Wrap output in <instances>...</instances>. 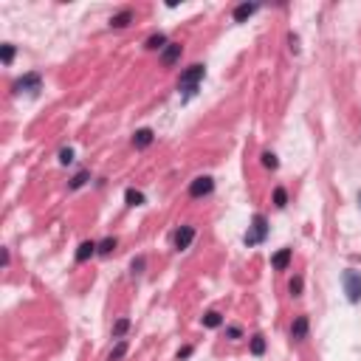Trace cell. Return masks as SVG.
Instances as JSON below:
<instances>
[{
  "mask_svg": "<svg viewBox=\"0 0 361 361\" xmlns=\"http://www.w3.org/2000/svg\"><path fill=\"white\" fill-rule=\"evenodd\" d=\"M263 166H265V170H276V166H280V161H276V155L265 150V153H263Z\"/></svg>",
  "mask_w": 361,
  "mask_h": 361,
  "instance_id": "cell-24",
  "label": "cell"
},
{
  "mask_svg": "<svg viewBox=\"0 0 361 361\" xmlns=\"http://www.w3.org/2000/svg\"><path fill=\"white\" fill-rule=\"evenodd\" d=\"M189 355H192V347H181V350H178V358H189Z\"/></svg>",
  "mask_w": 361,
  "mask_h": 361,
  "instance_id": "cell-30",
  "label": "cell"
},
{
  "mask_svg": "<svg viewBox=\"0 0 361 361\" xmlns=\"http://www.w3.org/2000/svg\"><path fill=\"white\" fill-rule=\"evenodd\" d=\"M127 327H130V319H119V322L113 324V336H116V339H122L124 333H127Z\"/></svg>",
  "mask_w": 361,
  "mask_h": 361,
  "instance_id": "cell-23",
  "label": "cell"
},
{
  "mask_svg": "<svg viewBox=\"0 0 361 361\" xmlns=\"http://www.w3.org/2000/svg\"><path fill=\"white\" fill-rule=\"evenodd\" d=\"M203 76H206V65H201V62L186 68L184 74H181V79H178V91H181V96H184V99H192V96H195V93H198V85L203 82Z\"/></svg>",
  "mask_w": 361,
  "mask_h": 361,
  "instance_id": "cell-1",
  "label": "cell"
},
{
  "mask_svg": "<svg viewBox=\"0 0 361 361\" xmlns=\"http://www.w3.org/2000/svg\"><path fill=\"white\" fill-rule=\"evenodd\" d=\"M166 45H170V43H166V34H161V31H158V34H153V37H147V48L150 51H164L166 48Z\"/></svg>",
  "mask_w": 361,
  "mask_h": 361,
  "instance_id": "cell-14",
  "label": "cell"
},
{
  "mask_svg": "<svg viewBox=\"0 0 361 361\" xmlns=\"http://www.w3.org/2000/svg\"><path fill=\"white\" fill-rule=\"evenodd\" d=\"M223 324V316L217 311H209L206 316H203V327H220Z\"/></svg>",
  "mask_w": 361,
  "mask_h": 361,
  "instance_id": "cell-18",
  "label": "cell"
},
{
  "mask_svg": "<svg viewBox=\"0 0 361 361\" xmlns=\"http://www.w3.org/2000/svg\"><path fill=\"white\" fill-rule=\"evenodd\" d=\"M308 327H311L308 316H296L294 324H291V339H294V342H305V339H308Z\"/></svg>",
  "mask_w": 361,
  "mask_h": 361,
  "instance_id": "cell-8",
  "label": "cell"
},
{
  "mask_svg": "<svg viewBox=\"0 0 361 361\" xmlns=\"http://www.w3.org/2000/svg\"><path fill=\"white\" fill-rule=\"evenodd\" d=\"M358 203H361V192H358Z\"/></svg>",
  "mask_w": 361,
  "mask_h": 361,
  "instance_id": "cell-31",
  "label": "cell"
},
{
  "mask_svg": "<svg viewBox=\"0 0 361 361\" xmlns=\"http://www.w3.org/2000/svg\"><path fill=\"white\" fill-rule=\"evenodd\" d=\"M93 254H99V243H93V240H85V243L76 248V263H88Z\"/></svg>",
  "mask_w": 361,
  "mask_h": 361,
  "instance_id": "cell-10",
  "label": "cell"
},
{
  "mask_svg": "<svg viewBox=\"0 0 361 361\" xmlns=\"http://www.w3.org/2000/svg\"><path fill=\"white\" fill-rule=\"evenodd\" d=\"M124 201H127V206H144V192H138V189L130 186V189L124 192Z\"/></svg>",
  "mask_w": 361,
  "mask_h": 361,
  "instance_id": "cell-15",
  "label": "cell"
},
{
  "mask_svg": "<svg viewBox=\"0 0 361 361\" xmlns=\"http://www.w3.org/2000/svg\"><path fill=\"white\" fill-rule=\"evenodd\" d=\"M155 141V133L150 127H141V130H135V135H133V147L135 150H147L150 144Z\"/></svg>",
  "mask_w": 361,
  "mask_h": 361,
  "instance_id": "cell-9",
  "label": "cell"
},
{
  "mask_svg": "<svg viewBox=\"0 0 361 361\" xmlns=\"http://www.w3.org/2000/svg\"><path fill=\"white\" fill-rule=\"evenodd\" d=\"M40 91H43V79H40V74H34V71L14 82V93H31V96H37Z\"/></svg>",
  "mask_w": 361,
  "mask_h": 361,
  "instance_id": "cell-4",
  "label": "cell"
},
{
  "mask_svg": "<svg viewBox=\"0 0 361 361\" xmlns=\"http://www.w3.org/2000/svg\"><path fill=\"white\" fill-rule=\"evenodd\" d=\"M181 54H184L181 43H170L164 51H161V65H164V68H172L178 60H181Z\"/></svg>",
  "mask_w": 361,
  "mask_h": 361,
  "instance_id": "cell-6",
  "label": "cell"
},
{
  "mask_svg": "<svg viewBox=\"0 0 361 361\" xmlns=\"http://www.w3.org/2000/svg\"><path fill=\"white\" fill-rule=\"evenodd\" d=\"M265 353V336L257 333V336H251V355H263Z\"/></svg>",
  "mask_w": 361,
  "mask_h": 361,
  "instance_id": "cell-16",
  "label": "cell"
},
{
  "mask_svg": "<svg viewBox=\"0 0 361 361\" xmlns=\"http://www.w3.org/2000/svg\"><path fill=\"white\" fill-rule=\"evenodd\" d=\"M71 161H74V150L71 147L60 150V164H71Z\"/></svg>",
  "mask_w": 361,
  "mask_h": 361,
  "instance_id": "cell-27",
  "label": "cell"
},
{
  "mask_svg": "<svg viewBox=\"0 0 361 361\" xmlns=\"http://www.w3.org/2000/svg\"><path fill=\"white\" fill-rule=\"evenodd\" d=\"M124 353H127V342H119L116 347L110 350V358H107V361H122Z\"/></svg>",
  "mask_w": 361,
  "mask_h": 361,
  "instance_id": "cell-20",
  "label": "cell"
},
{
  "mask_svg": "<svg viewBox=\"0 0 361 361\" xmlns=\"http://www.w3.org/2000/svg\"><path fill=\"white\" fill-rule=\"evenodd\" d=\"M342 285H344V294H347V302H361V274L353 268H347L342 274Z\"/></svg>",
  "mask_w": 361,
  "mask_h": 361,
  "instance_id": "cell-3",
  "label": "cell"
},
{
  "mask_svg": "<svg viewBox=\"0 0 361 361\" xmlns=\"http://www.w3.org/2000/svg\"><path fill=\"white\" fill-rule=\"evenodd\" d=\"M88 178H91V172H88V170H82V172H76V175L71 178V184H68V186H71V189H79V186H85V181H88Z\"/></svg>",
  "mask_w": 361,
  "mask_h": 361,
  "instance_id": "cell-19",
  "label": "cell"
},
{
  "mask_svg": "<svg viewBox=\"0 0 361 361\" xmlns=\"http://www.w3.org/2000/svg\"><path fill=\"white\" fill-rule=\"evenodd\" d=\"M288 43H291V51H294V54H299V40H296L294 34H291V37H288Z\"/></svg>",
  "mask_w": 361,
  "mask_h": 361,
  "instance_id": "cell-29",
  "label": "cell"
},
{
  "mask_svg": "<svg viewBox=\"0 0 361 361\" xmlns=\"http://www.w3.org/2000/svg\"><path fill=\"white\" fill-rule=\"evenodd\" d=\"M0 57H3V65H12V60H14V45H12V43H3V48H0Z\"/></svg>",
  "mask_w": 361,
  "mask_h": 361,
  "instance_id": "cell-22",
  "label": "cell"
},
{
  "mask_svg": "<svg viewBox=\"0 0 361 361\" xmlns=\"http://www.w3.org/2000/svg\"><path fill=\"white\" fill-rule=\"evenodd\" d=\"M226 336H229V339H240V336H243V330H240L237 324H232V327L226 330Z\"/></svg>",
  "mask_w": 361,
  "mask_h": 361,
  "instance_id": "cell-28",
  "label": "cell"
},
{
  "mask_svg": "<svg viewBox=\"0 0 361 361\" xmlns=\"http://www.w3.org/2000/svg\"><path fill=\"white\" fill-rule=\"evenodd\" d=\"M265 237H268V220H265V214H254L243 243L245 245H260V243H265Z\"/></svg>",
  "mask_w": 361,
  "mask_h": 361,
  "instance_id": "cell-2",
  "label": "cell"
},
{
  "mask_svg": "<svg viewBox=\"0 0 361 361\" xmlns=\"http://www.w3.org/2000/svg\"><path fill=\"white\" fill-rule=\"evenodd\" d=\"M285 203H288V192L282 189V186H276V189H274V206L276 209H285Z\"/></svg>",
  "mask_w": 361,
  "mask_h": 361,
  "instance_id": "cell-21",
  "label": "cell"
},
{
  "mask_svg": "<svg viewBox=\"0 0 361 361\" xmlns=\"http://www.w3.org/2000/svg\"><path fill=\"white\" fill-rule=\"evenodd\" d=\"M130 20H133V12L124 9V12H119V14H113V17H110V25H113V29H124V25H130Z\"/></svg>",
  "mask_w": 361,
  "mask_h": 361,
  "instance_id": "cell-13",
  "label": "cell"
},
{
  "mask_svg": "<svg viewBox=\"0 0 361 361\" xmlns=\"http://www.w3.org/2000/svg\"><path fill=\"white\" fill-rule=\"evenodd\" d=\"M144 265H147V260H144V257H135L133 263H130V271H133V276L144 274Z\"/></svg>",
  "mask_w": 361,
  "mask_h": 361,
  "instance_id": "cell-26",
  "label": "cell"
},
{
  "mask_svg": "<svg viewBox=\"0 0 361 361\" xmlns=\"http://www.w3.org/2000/svg\"><path fill=\"white\" fill-rule=\"evenodd\" d=\"M302 285H305V282H302V276H294V280H291V285H288L291 296H302Z\"/></svg>",
  "mask_w": 361,
  "mask_h": 361,
  "instance_id": "cell-25",
  "label": "cell"
},
{
  "mask_svg": "<svg viewBox=\"0 0 361 361\" xmlns=\"http://www.w3.org/2000/svg\"><path fill=\"white\" fill-rule=\"evenodd\" d=\"M192 240H195V229H192V226H181V229L175 232V248H178V251L189 248Z\"/></svg>",
  "mask_w": 361,
  "mask_h": 361,
  "instance_id": "cell-7",
  "label": "cell"
},
{
  "mask_svg": "<svg viewBox=\"0 0 361 361\" xmlns=\"http://www.w3.org/2000/svg\"><path fill=\"white\" fill-rule=\"evenodd\" d=\"M257 9H260L257 3H240V6L234 9V23H245V20L257 12Z\"/></svg>",
  "mask_w": 361,
  "mask_h": 361,
  "instance_id": "cell-11",
  "label": "cell"
},
{
  "mask_svg": "<svg viewBox=\"0 0 361 361\" xmlns=\"http://www.w3.org/2000/svg\"><path fill=\"white\" fill-rule=\"evenodd\" d=\"M214 192V178L212 175H198L189 184V198H206Z\"/></svg>",
  "mask_w": 361,
  "mask_h": 361,
  "instance_id": "cell-5",
  "label": "cell"
},
{
  "mask_svg": "<svg viewBox=\"0 0 361 361\" xmlns=\"http://www.w3.org/2000/svg\"><path fill=\"white\" fill-rule=\"evenodd\" d=\"M116 245H119L116 237H104L102 243H99V254H102V257H107V254H113V248H116Z\"/></svg>",
  "mask_w": 361,
  "mask_h": 361,
  "instance_id": "cell-17",
  "label": "cell"
},
{
  "mask_svg": "<svg viewBox=\"0 0 361 361\" xmlns=\"http://www.w3.org/2000/svg\"><path fill=\"white\" fill-rule=\"evenodd\" d=\"M271 265H274L276 271H285L288 265H291V248H280L274 254V257H271Z\"/></svg>",
  "mask_w": 361,
  "mask_h": 361,
  "instance_id": "cell-12",
  "label": "cell"
}]
</instances>
